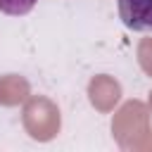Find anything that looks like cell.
Returning <instances> with one entry per match:
<instances>
[{"mask_svg": "<svg viewBox=\"0 0 152 152\" xmlns=\"http://www.w3.org/2000/svg\"><path fill=\"white\" fill-rule=\"evenodd\" d=\"M116 7L126 28L152 33V0H116Z\"/></svg>", "mask_w": 152, "mask_h": 152, "instance_id": "obj_1", "label": "cell"}, {"mask_svg": "<svg viewBox=\"0 0 152 152\" xmlns=\"http://www.w3.org/2000/svg\"><path fill=\"white\" fill-rule=\"evenodd\" d=\"M38 0H0V12L10 14V17H21L28 14L36 7Z\"/></svg>", "mask_w": 152, "mask_h": 152, "instance_id": "obj_2", "label": "cell"}]
</instances>
